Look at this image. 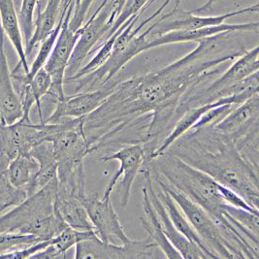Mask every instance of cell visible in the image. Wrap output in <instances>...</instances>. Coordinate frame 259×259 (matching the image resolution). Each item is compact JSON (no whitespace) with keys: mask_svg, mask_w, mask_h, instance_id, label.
<instances>
[{"mask_svg":"<svg viewBox=\"0 0 259 259\" xmlns=\"http://www.w3.org/2000/svg\"><path fill=\"white\" fill-rule=\"evenodd\" d=\"M153 3L152 0H125L121 6V9L118 13L115 23L112 25L104 40H106L108 37L114 34L120 26H122L123 24L131 19L133 16L139 14L142 11H146Z\"/></svg>","mask_w":259,"mask_h":259,"instance_id":"27","label":"cell"},{"mask_svg":"<svg viewBox=\"0 0 259 259\" xmlns=\"http://www.w3.org/2000/svg\"><path fill=\"white\" fill-rule=\"evenodd\" d=\"M258 22L247 23V24H222L214 26H207L195 29H186V30H175L170 31L161 35L152 38L148 40V43L145 47V51L151 50L153 48L162 47L165 45L186 43V42H198L204 38L217 35L223 32H255L258 33Z\"/></svg>","mask_w":259,"mask_h":259,"instance_id":"16","label":"cell"},{"mask_svg":"<svg viewBox=\"0 0 259 259\" xmlns=\"http://www.w3.org/2000/svg\"><path fill=\"white\" fill-rule=\"evenodd\" d=\"M0 26L4 34L12 43L13 47L16 50L20 59L19 64L13 71L22 69L24 74H27L29 71V65L25 55L22 29L13 0H0Z\"/></svg>","mask_w":259,"mask_h":259,"instance_id":"19","label":"cell"},{"mask_svg":"<svg viewBox=\"0 0 259 259\" xmlns=\"http://www.w3.org/2000/svg\"><path fill=\"white\" fill-rule=\"evenodd\" d=\"M120 79L115 77L99 89L90 92L78 93L76 95L65 96L56 102V109L44 122H59L61 118H82L92 114L106 100Z\"/></svg>","mask_w":259,"mask_h":259,"instance_id":"12","label":"cell"},{"mask_svg":"<svg viewBox=\"0 0 259 259\" xmlns=\"http://www.w3.org/2000/svg\"><path fill=\"white\" fill-rule=\"evenodd\" d=\"M29 153L35 158L39 167L24 189L27 197L43 189L51 181L58 177V164L51 142L44 141L36 145Z\"/></svg>","mask_w":259,"mask_h":259,"instance_id":"18","label":"cell"},{"mask_svg":"<svg viewBox=\"0 0 259 259\" xmlns=\"http://www.w3.org/2000/svg\"><path fill=\"white\" fill-rule=\"evenodd\" d=\"M237 33L204 38L188 55L164 67L120 80L101 106L84 118L91 153L104 150L116 134L135 121L147 120L150 125L143 147L148 160L174 127L176 110L189 90L214 80L224 69L221 65L245 53Z\"/></svg>","mask_w":259,"mask_h":259,"instance_id":"1","label":"cell"},{"mask_svg":"<svg viewBox=\"0 0 259 259\" xmlns=\"http://www.w3.org/2000/svg\"><path fill=\"white\" fill-rule=\"evenodd\" d=\"M143 167L149 168L151 173L205 209L219 226L227 224L228 220L224 213L226 203L220 192V184L209 175L167 152L145 162Z\"/></svg>","mask_w":259,"mask_h":259,"instance_id":"3","label":"cell"},{"mask_svg":"<svg viewBox=\"0 0 259 259\" xmlns=\"http://www.w3.org/2000/svg\"><path fill=\"white\" fill-rule=\"evenodd\" d=\"M60 6L61 0H48L47 6L44 11H41L39 9L38 16L34 23L33 33L25 46L26 57L32 53L37 44L43 41L54 30L59 22Z\"/></svg>","mask_w":259,"mask_h":259,"instance_id":"23","label":"cell"},{"mask_svg":"<svg viewBox=\"0 0 259 259\" xmlns=\"http://www.w3.org/2000/svg\"><path fill=\"white\" fill-rule=\"evenodd\" d=\"M152 1H153V2H155V1H156V0H152Z\"/></svg>","mask_w":259,"mask_h":259,"instance_id":"36","label":"cell"},{"mask_svg":"<svg viewBox=\"0 0 259 259\" xmlns=\"http://www.w3.org/2000/svg\"><path fill=\"white\" fill-rule=\"evenodd\" d=\"M9 162L5 156L0 154V215L27 198L25 190L15 187L9 180L7 174Z\"/></svg>","mask_w":259,"mask_h":259,"instance_id":"25","label":"cell"},{"mask_svg":"<svg viewBox=\"0 0 259 259\" xmlns=\"http://www.w3.org/2000/svg\"><path fill=\"white\" fill-rule=\"evenodd\" d=\"M165 257L163 252L150 237L144 240H130L120 246L107 243L95 235L75 245L74 258L144 259Z\"/></svg>","mask_w":259,"mask_h":259,"instance_id":"8","label":"cell"},{"mask_svg":"<svg viewBox=\"0 0 259 259\" xmlns=\"http://www.w3.org/2000/svg\"><path fill=\"white\" fill-rule=\"evenodd\" d=\"M217 0H207L203 5H201L200 7L193 9L192 11H190L193 14H200V13L211 12L212 11V6L214 4Z\"/></svg>","mask_w":259,"mask_h":259,"instance_id":"34","label":"cell"},{"mask_svg":"<svg viewBox=\"0 0 259 259\" xmlns=\"http://www.w3.org/2000/svg\"><path fill=\"white\" fill-rule=\"evenodd\" d=\"M154 184V183H153ZM154 188L157 196L159 199L163 203L166 212L168 213L170 220L176 227L178 231L182 233L183 235L186 236L189 241L197 245L203 250V252L208 256V258H217L215 255L212 253V251L207 247V246L204 244V242L201 240L199 235L196 233L194 228L189 224V220L185 215V213L182 212L180 207L178 206L177 203L174 201V199L166 192L164 189L159 188L156 184H154Z\"/></svg>","mask_w":259,"mask_h":259,"instance_id":"22","label":"cell"},{"mask_svg":"<svg viewBox=\"0 0 259 259\" xmlns=\"http://www.w3.org/2000/svg\"><path fill=\"white\" fill-rule=\"evenodd\" d=\"M151 176L153 183L164 189L177 203L182 212L189 220V224L217 258H244L240 250L225 238L221 227L209 212L161 178L153 173H151Z\"/></svg>","mask_w":259,"mask_h":259,"instance_id":"5","label":"cell"},{"mask_svg":"<svg viewBox=\"0 0 259 259\" xmlns=\"http://www.w3.org/2000/svg\"><path fill=\"white\" fill-rule=\"evenodd\" d=\"M38 162L30 153H20L10 160L7 174L15 187L25 189L38 170Z\"/></svg>","mask_w":259,"mask_h":259,"instance_id":"24","label":"cell"},{"mask_svg":"<svg viewBox=\"0 0 259 259\" xmlns=\"http://www.w3.org/2000/svg\"><path fill=\"white\" fill-rule=\"evenodd\" d=\"M80 200L87 211L96 235L100 240L112 243L113 239L117 238L121 244L130 242L131 239L120 224L111 197H99L98 193H94L92 195L85 194Z\"/></svg>","mask_w":259,"mask_h":259,"instance_id":"11","label":"cell"},{"mask_svg":"<svg viewBox=\"0 0 259 259\" xmlns=\"http://www.w3.org/2000/svg\"><path fill=\"white\" fill-rule=\"evenodd\" d=\"M234 106H236V105L224 104L222 106L212 108L211 110H209L208 112H206L197 120V122L192 126L191 130L200 128V127H205V126H214L221 120H223L234 109Z\"/></svg>","mask_w":259,"mask_h":259,"instance_id":"31","label":"cell"},{"mask_svg":"<svg viewBox=\"0 0 259 259\" xmlns=\"http://www.w3.org/2000/svg\"><path fill=\"white\" fill-rule=\"evenodd\" d=\"M42 142L41 123H33L30 118H22L10 124L0 122V154L9 161L20 153H29Z\"/></svg>","mask_w":259,"mask_h":259,"instance_id":"13","label":"cell"},{"mask_svg":"<svg viewBox=\"0 0 259 259\" xmlns=\"http://www.w3.org/2000/svg\"><path fill=\"white\" fill-rule=\"evenodd\" d=\"M124 1L125 0H103L88 23L82 24L79 28L80 36L72 52L65 71V78L72 77L80 70L82 63L96 48V45L101 40L103 42L115 23Z\"/></svg>","mask_w":259,"mask_h":259,"instance_id":"6","label":"cell"},{"mask_svg":"<svg viewBox=\"0 0 259 259\" xmlns=\"http://www.w3.org/2000/svg\"><path fill=\"white\" fill-rule=\"evenodd\" d=\"M95 235H96L95 230L81 231V230H76L67 225L64 229H62L59 232L58 235L51 239V244L57 248V250L61 254L63 258L66 256V252L70 249L71 247H75V245L78 242L90 239Z\"/></svg>","mask_w":259,"mask_h":259,"instance_id":"26","label":"cell"},{"mask_svg":"<svg viewBox=\"0 0 259 259\" xmlns=\"http://www.w3.org/2000/svg\"><path fill=\"white\" fill-rule=\"evenodd\" d=\"M35 236L23 233H0V255L15 249L28 247L40 242Z\"/></svg>","mask_w":259,"mask_h":259,"instance_id":"29","label":"cell"},{"mask_svg":"<svg viewBox=\"0 0 259 259\" xmlns=\"http://www.w3.org/2000/svg\"><path fill=\"white\" fill-rule=\"evenodd\" d=\"M80 1H81V0H75V5H74V7H77V6L79 5Z\"/></svg>","mask_w":259,"mask_h":259,"instance_id":"35","label":"cell"},{"mask_svg":"<svg viewBox=\"0 0 259 259\" xmlns=\"http://www.w3.org/2000/svg\"><path fill=\"white\" fill-rule=\"evenodd\" d=\"M224 212L231 217L237 224L245 227L254 235L259 236L258 213L249 212L245 209L237 208L228 204L224 206Z\"/></svg>","mask_w":259,"mask_h":259,"instance_id":"28","label":"cell"},{"mask_svg":"<svg viewBox=\"0 0 259 259\" xmlns=\"http://www.w3.org/2000/svg\"><path fill=\"white\" fill-rule=\"evenodd\" d=\"M73 9L74 5L72 2L65 13L63 24L56 44L44 65V69L47 71L52 79V84L46 96H49L54 102L61 100L66 96L64 93L65 71L72 52L80 36L79 29L75 31L69 27Z\"/></svg>","mask_w":259,"mask_h":259,"instance_id":"9","label":"cell"},{"mask_svg":"<svg viewBox=\"0 0 259 259\" xmlns=\"http://www.w3.org/2000/svg\"><path fill=\"white\" fill-rule=\"evenodd\" d=\"M166 152L234 190L258 210L259 170L246 162L234 143L224 139L213 126L189 130Z\"/></svg>","mask_w":259,"mask_h":259,"instance_id":"2","label":"cell"},{"mask_svg":"<svg viewBox=\"0 0 259 259\" xmlns=\"http://www.w3.org/2000/svg\"><path fill=\"white\" fill-rule=\"evenodd\" d=\"M5 34L0 26V122L10 124L24 116L21 98L16 92L4 49Z\"/></svg>","mask_w":259,"mask_h":259,"instance_id":"17","label":"cell"},{"mask_svg":"<svg viewBox=\"0 0 259 259\" xmlns=\"http://www.w3.org/2000/svg\"><path fill=\"white\" fill-rule=\"evenodd\" d=\"M55 211L65 224L76 230H94L82 202L72 194L58 190L55 199Z\"/></svg>","mask_w":259,"mask_h":259,"instance_id":"21","label":"cell"},{"mask_svg":"<svg viewBox=\"0 0 259 259\" xmlns=\"http://www.w3.org/2000/svg\"><path fill=\"white\" fill-rule=\"evenodd\" d=\"M219 189H220V192H221L224 202L226 204L234 206V207H237V208L245 209V210H247L249 212L258 213V210H255L251 206H249L247 202H246V200L242 196H240L234 190H232V189H229V188H226V187H224V186L221 185V184L219 185Z\"/></svg>","mask_w":259,"mask_h":259,"instance_id":"32","label":"cell"},{"mask_svg":"<svg viewBox=\"0 0 259 259\" xmlns=\"http://www.w3.org/2000/svg\"><path fill=\"white\" fill-rule=\"evenodd\" d=\"M140 172L144 174V180H145L144 187L147 189L149 198L158 215L165 236L167 237L169 242L172 244V246L180 252V254L182 255V258H208V256L203 252L200 247L195 245L194 243H192L191 241H189L186 236L180 233L176 229V227L174 226V224L166 212L163 203L156 194L154 184H153L149 168L142 167Z\"/></svg>","mask_w":259,"mask_h":259,"instance_id":"14","label":"cell"},{"mask_svg":"<svg viewBox=\"0 0 259 259\" xmlns=\"http://www.w3.org/2000/svg\"><path fill=\"white\" fill-rule=\"evenodd\" d=\"M143 211L145 217L141 218L142 225L148 233V237L163 252L167 258H182V255L172 244L169 242L162 230L158 215L149 198L147 189L143 187Z\"/></svg>","mask_w":259,"mask_h":259,"instance_id":"20","label":"cell"},{"mask_svg":"<svg viewBox=\"0 0 259 259\" xmlns=\"http://www.w3.org/2000/svg\"><path fill=\"white\" fill-rule=\"evenodd\" d=\"M58 191V177L46 187L28 196L24 202L0 215V233L26 234L28 226L36 220L55 212V199Z\"/></svg>","mask_w":259,"mask_h":259,"instance_id":"7","label":"cell"},{"mask_svg":"<svg viewBox=\"0 0 259 259\" xmlns=\"http://www.w3.org/2000/svg\"><path fill=\"white\" fill-rule=\"evenodd\" d=\"M103 162L116 160L119 162L117 172L108 182L104 189L103 197H111V194L117 186L119 178L122 177L119 184V206L125 209L130 202L133 184L146 160V152L142 144H130L120 146L115 153L99 158Z\"/></svg>","mask_w":259,"mask_h":259,"instance_id":"10","label":"cell"},{"mask_svg":"<svg viewBox=\"0 0 259 259\" xmlns=\"http://www.w3.org/2000/svg\"><path fill=\"white\" fill-rule=\"evenodd\" d=\"M85 117L51 123L50 142L58 164V189L77 196L85 193L83 161L92 154L83 121Z\"/></svg>","mask_w":259,"mask_h":259,"instance_id":"4","label":"cell"},{"mask_svg":"<svg viewBox=\"0 0 259 259\" xmlns=\"http://www.w3.org/2000/svg\"><path fill=\"white\" fill-rule=\"evenodd\" d=\"M95 0H81L77 7H74V14L69 22V27L72 30H78L85 20L87 14L94 4Z\"/></svg>","mask_w":259,"mask_h":259,"instance_id":"33","label":"cell"},{"mask_svg":"<svg viewBox=\"0 0 259 259\" xmlns=\"http://www.w3.org/2000/svg\"><path fill=\"white\" fill-rule=\"evenodd\" d=\"M38 0H23L22 7L18 15L19 23L24 34L25 43H27L33 33L34 23H33V14L35 10Z\"/></svg>","mask_w":259,"mask_h":259,"instance_id":"30","label":"cell"},{"mask_svg":"<svg viewBox=\"0 0 259 259\" xmlns=\"http://www.w3.org/2000/svg\"><path fill=\"white\" fill-rule=\"evenodd\" d=\"M259 125L258 93L251 95L233 109L225 118L213 126L225 140L235 141L247 131Z\"/></svg>","mask_w":259,"mask_h":259,"instance_id":"15","label":"cell"}]
</instances>
